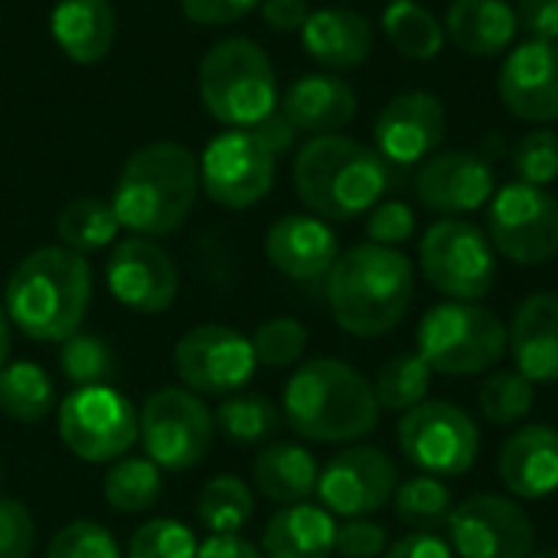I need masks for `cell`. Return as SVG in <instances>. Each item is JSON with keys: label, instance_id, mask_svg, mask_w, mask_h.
Wrapping results in <instances>:
<instances>
[{"label": "cell", "instance_id": "obj_1", "mask_svg": "<svg viewBox=\"0 0 558 558\" xmlns=\"http://www.w3.org/2000/svg\"><path fill=\"white\" fill-rule=\"evenodd\" d=\"M373 383L350 363L317 356L294 369L281 392V418L314 445H356L379 425Z\"/></svg>", "mask_w": 558, "mask_h": 558}, {"label": "cell", "instance_id": "obj_2", "mask_svg": "<svg viewBox=\"0 0 558 558\" xmlns=\"http://www.w3.org/2000/svg\"><path fill=\"white\" fill-rule=\"evenodd\" d=\"M92 304V268L65 245L29 252L7 278L3 307L10 327L36 343H62L78 333Z\"/></svg>", "mask_w": 558, "mask_h": 558}, {"label": "cell", "instance_id": "obj_3", "mask_svg": "<svg viewBox=\"0 0 558 558\" xmlns=\"http://www.w3.org/2000/svg\"><path fill=\"white\" fill-rule=\"evenodd\" d=\"M415 298V268L399 248L376 242L340 252L327 275V304L337 327L350 337L376 340L392 333Z\"/></svg>", "mask_w": 558, "mask_h": 558}, {"label": "cell", "instance_id": "obj_4", "mask_svg": "<svg viewBox=\"0 0 558 558\" xmlns=\"http://www.w3.org/2000/svg\"><path fill=\"white\" fill-rule=\"evenodd\" d=\"M199 193V160L173 141L134 150L114 183L111 209L131 235L160 239L177 232Z\"/></svg>", "mask_w": 558, "mask_h": 558}, {"label": "cell", "instance_id": "obj_5", "mask_svg": "<svg viewBox=\"0 0 558 558\" xmlns=\"http://www.w3.org/2000/svg\"><path fill=\"white\" fill-rule=\"evenodd\" d=\"M392 186V163L363 141L324 134L294 157L298 199L320 219L350 222L369 213Z\"/></svg>", "mask_w": 558, "mask_h": 558}, {"label": "cell", "instance_id": "obj_6", "mask_svg": "<svg viewBox=\"0 0 558 558\" xmlns=\"http://www.w3.org/2000/svg\"><path fill=\"white\" fill-rule=\"evenodd\" d=\"M199 98L226 128H255L281 101L268 52L245 36L216 43L199 62Z\"/></svg>", "mask_w": 558, "mask_h": 558}, {"label": "cell", "instance_id": "obj_7", "mask_svg": "<svg viewBox=\"0 0 558 558\" xmlns=\"http://www.w3.org/2000/svg\"><path fill=\"white\" fill-rule=\"evenodd\" d=\"M415 347L432 373L477 376L510 353V330L477 301H445L422 317Z\"/></svg>", "mask_w": 558, "mask_h": 558}, {"label": "cell", "instance_id": "obj_8", "mask_svg": "<svg viewBox=\"0 0 558 558\" xmlns=\"http://www.w3.org/2000/svg\"><path fill=\"white\" fill-rule=\"evenodd\" d=\"M137 438L160 471L183 474L206 461L216 441V418L196 392L167 386L144 399L137 412Z\"/></svg>", "mask_w": 558, "mask_h": 558}, {"label": "cell", "instance_id": "obj_9", "mask_svg": "<svg viewBox=\"0 0 558 558\" xmlns=\"http://www.w3.org/2000/svg\"><path fill=\"white\" fill-rule=\"evenodd\" d=\"M418 268L438 294L451 301H481L497 278V252L481 226L445 216L422 235Z\"/></svg>", "mask_w": 558, "mask_h": 558}, {"label": "cell", "instance_id": "obj_10", "mask_svg": "<svg viewBox=\"0 0 558 558\" xmlns=\"http://www.w3.org/2000/svg\"><path fill=\"white\" fill-rule=\"evenodd\" d=\"M56 425L62 445L85 464H114L137 441V409L111 383L72 389L56 409Z\"/></svg>", "mask_w": 558, "mask_h": 558}, {"label": "cell", "instance_id": "obj_11", "mask_svg": "<svg viewBox=\"0 0 558 558\" xmlns=\"http://www.w3.org/2000/svg\"><path fill=\"white\" fill-rule=\"evenodd\" d=\"M399 451L418 474H432L441 481L461 477L474 468L481 454V428L477 422L454 402L425 399L409 409L396 428Z\"/></svg>", "mask_w": 558, "mask_h": 558}, {"label": "cell", "instance_id": "obj_12", "mask_svg": "<svg viewBox=\"0 0 558 558\" xmlns=\"http://www.w3.org/2000/svg\"><path fill=\"white\" fill-rule=\"evenodd\" d=\"M487 239L517 265H546L558 255V199L546 186L507 183L487 203Z\"/></svg>", "mask_w": 558, "mask_h": 558}, {"label": "cell", "instance_id": "obj_13", "mask_svg": "<svg viewBox=\"0 0 558 558\" xmlns=\"http://www.w3.org/2000/svg\"><path fill=\"white\" fill-rule=\"evenodd\" d=\"M258 369L252 340L226 324H196L173 347V373L183 389L213 399L242 392Z\"/></svg>", "mask_w": 558, "mask_h": 558}, {"label": "cell", "instance_id": "obj_14", "mask_svg": "<svg viewBox=\"0 0 558 558\" xmlns=\"http://www.w3.org/2000/svg\"><path fill=\"white\" fill-rule=\"evenodd\" d=\"M275 170L278 157L248 128H232L206 144L199 186L222 209H248L271 193Z\"/></svg>", "mask_w": 558, "mask_h": 558}, {"label": "cell", "instance_id": "obj_15", "mask_svg": "<svg viewBox=\"0 0 558 558\" xmlns=\"http://www.w3.org/2000/svg\"><path fill=\"white\" fill-rule=\"evenodd\" d=\"M445 530L458 558H530L536 553V526L513 497L471 494L451 510Z\"/></svg>", "mask_w": 558, "mask_h": 558}, {"label": "cell", "instance_id": "obj_16", "mask_svg": "<svg viewBox=\"0 0 558 558\" xmlns=\"http://www.w3.org/2000/svg\"><path fill=\"white\" fill-rule=\"evenodd\" d=\"M399 487L396 461L373 445H353L327 461L317 477V500L327 513L343 520H360L379 513L392 504Z\"/></svg>", "mask_w": 558, "mask_h": 558}, {"label": "cell", "instance_id": "obj_17", "mask_svg": "<svg viewBox=\"0 0 558 558\" xmlns=\"http://www.w3.org/2000/svg\"><path fill=\"white\" fill-rule=\"evenodd\" d=\"M105 281L111 298L134 314H163L180 294L173 258L154 239L141 235H131L111 248Z\"/></svg>", "mask_w": 558, "mask_h": 558}, {"label": "cell", "instance_id": "obj_18", "mask_svg": "<svg viewBox=\"0 0 558 558\" xmlns=\"http://www.w3.org/2000/svg\"><path fill=\"white\" fill-rule=\"evenodd\" d=\"M448 134V111L435 92H402L376 118V150L399 170L425 163Z\"/></svg>", "mask_w": 558, "mask_h": 558}, {"label": "cell", "instance_id": "obj_19", "mask_svg": "<svg viewBox=\"0 0 558 558\" xmlns=\"http://www.w3.org/2000/svg\"><path fill=\"white\" fill-rule=\"evenodd\" d=\"M497 193L494 163L481 150H438L415 173V196L438 216H468Z\"/></svg>", "mask_w": 558, "mask_h": 558}, {"label": "cell", "instance_id": "obj_20", "mask_svg": "<svg viewBox=\"0 0 558 558\" xmlns=\"http://www.w3.org/2000/svg\"><path fill=\"white\" fill-rule=\"evenodd\" d=\"M504 108L530 124L558 121V39H526L500 65Z\"/></svg>", "mask_w": 558, "mask_h": 558}, {"label": "cell", "instance_id": "obj_21", "mask_svg": "<svg viewBox=\"0 0 558 558\" xmlns=\"http://www.w3.org/2000/svg\"><path fill=\"white\" fill-rule=\"evenodd\" d=\"M265 255L271 268L281 271L284 278L311 284L330 275V268L340 258V242L327 219L314 213H291L268 229Z\"/></svg>", "mask_w": 558, "mask_h": 558}, {"label": "cell", "instance_id": "obj_22", "mask_svg": "<svg viewBox=\"0 0 558 558\" xmlns=\"http://www.w3.org/2000/svg\"><path fill=\"white\" fill-rule=\"evenodd\" d=\"M500 484L513 500H546L558 490V432L553 425L517 428L497 458Z\"/></svg>", "mask_w": 558, "mask_h": 558}, {"label": "cell", "instance_id": "obj_23", "mask_svg": "<svg viewBox=\"0 0 558 558\" xmlns=\"http://www.w3.org/2000/svg\"><path fill=\"white\" fill-rule=\"evenodd\" d=\"M278 111L291 121L298 134H340L356 118V92L347 78L333 72H311L288 85Z\"/></svg>", "mask_w": 558, "mask_h": 558}, {"label": "cell", "instance_id": "obj_24", "mask_svg": "<svg viewBox=\"0 0 558 558\" xmlns=\"http://www.w3.org/2000/svg\"><path fill=\"white\" fill-rule=\"evenodd\" d=\"M510 356L533 386L558 383V294L536 291L530 294L510 324Z\"/></svg>", "mask_w": 558, "mask_h": 558}, {"label": "cell", "instance_id": "obj_25", "mask_svg": "<svg viewBox=\"0 0 558 558\" xmlns=\"http://www.w3.org/2000/svg\"><path fill=\"white\" fill-rule=\"evenodd\" d=\"M373 39H376L373 23L360 10H350V7L311 10L301 29V43L307 56L330 72L363 65L373 52Z\"/></svg>", "mask_w": 558, "mask_h": 558}, {"label": "cell", "instance_id": "obj_26", "mask_svg": "<svg viewBox=\"0 0 558 558\" xmlns=\"http://www.w3.org/2000/svg\"><path fill=\"white\" fill-rule=\"evenodd\" d=\"M517 33V10L507 0H451L445 13L448 43L474 59L504 56Z\"/></svg>", "mask_w": 558, "mask_h": 558}, {"label": "cell", "instance_id": "obj_27", "mask_svg": "<svg viewBox=\"0 0 558 558\" xmlns=\"http://www.w3.org/2000/svg\"><path fill=\"white\" fill-rule=\"evenodd\" d=\"M49 33L72 62H101L118 33L114 7L108 0H59L49 13Z\"/></svg>", "mask_w": 558, "mask_h": 558}, {"label": "cell", "instance_id": "obj_28", "mask_svg": "<svg viewBox=\"0 0 558 558\" xmlns=\"http://www.w3.org/2000/svg\"><path fill=\"white\" fill-rule=\"evenodd\" d=\"M265 558H330L337 553V517L314 504L281 507L262 533Z\"/></svg>", "mask_w": 558, "mask_h": 558}, {"label": "cell", "instance_id": "obj_29", "mask_svg": "<svg viewBox=\"0 0 558 558\" xmlns=\"http://www.w3.org/2000/svg\"><path fill=\"white\" fill-rule=\"evenodd\" d=\"M317 477H320L317 458L294 441L265 445L252 461L255 490L278 507L307 504L317 494Z\"/></svg>", "mask_w": 558, "mask_h": 558}, {"label": "cell", "instance_id": "obj_30", "mask_svg": "<svg viewBox=\"0 0 558 558\" xmlns=\"http://www.w3.org/2000/svg\"><path fill=\"white\" fill-rule=\"evenodd\" d=\"M56 409V386L39 363L20 360L0 369V412L20 425H39Z\"/></svg>", "mask_w": 558, "mask_h": 558}, {"label": "cell", "instance_id": "obj_31", "mask_svg": "<svg viewBox=\"0 0 558 558\" xmlns=\"http://www.w3.org/2000/svg\"><path fill=\"white\" fill-rule=\"evenodd\" d=\"M383 33L396 52H402L405 59H418V62L435 59L448 43L445 23L415 0H392L383 10Z\"/></svg>", "mask_w": 558, "mask_h": 558}, {"label": "cell", "instance_id": "obj_32", "mask_svg": "<svg viewBox=\"0 0 558 558\" xmlns=\"http://www.w3.org/2000/svg\"><path fill=\"white\" fill-rule=\"evenodd\" d=\"M101 494L114 513H147L163 497L160 468L147 454H124L108 468Z\"/></svg>", "mask_w": 558, "mask_h": 558}, {"label": "cell", "instance_id": "obj_33", "mask_svg": "<svg viewBox=\"0 0 558 558\" xmlns=\"http://www.w3.org/2000/svg\"><path fill=\"white\" fill-rule=\"evenodd\" d=\"M56 232L65 248H72L78 255H92L118 239L121 222L111 209V199L105 203L98 196H78L62 206V213L56 219Z\"/></svg>", "mask_w": 558, "mask_h": 558}, {"label": "cell", "instance_id": "obj_34", "mask_svg": "<svg viewBox=\"0 0 558 558\" xmlns=\"http://www.w3.org/2000/svg\"><path fill=\"white\" fill-rule=\"evenodd\" d=\"M216 418V432L242 448H255L265 445L278 435L281 428V412L268 396H248V392H235L226 396L219 402V409L213 412Z\"/></svg>", "mask_w": 558, "mask_h": 558}, {"label": "cell", "instance_id": "obj_35", "mask_svg": "<svg viewBox=\"0 0 558 558\" xmlns=\"http://www.w3.org/2000/svg\"><path fill=\"white\" fill-rule=\"evenodd\" d=\"M392 510L399 523H405L412 533H441L454 510V497L441 477L415 474L409 481H399L392 494Z\"/></svg>", "mask_w": 558, "mask_h": 558}, {"label": "cell", "instance_id": "obj_36", "mask_svg": "<svg viewBox=\"0 0 558 558\" xmlns=\"http://www.w3.org/2000/svg\"><path fill=\"white\" fill-rule=\"evenodd\" d=\"M196 517L213 536H239L255 517V494L245 481L219 474L199 490Z\"/></svg>", "mask_w": 558, "mask_h": 558}, {"label": "cell", "instance_id": "obj_37", "mask_svg": "<svg viewBox=\"0 0 558 558\" xmlns=\"http://www.w3.org/2000/svg\"><path fill=\"white\" fill-rule=\"evenodd\" d=\"M432 366L418 353H399L389 363H383L373 392L383 412H399L405 415L409 409L422 405L432 389Z\"/></svg>", "mask_w": 558, "mask_h": 558}, {"label": "cell", "instance_id": "obj_38", "mask_svg": "<svg viewBox=\"0 0 558 558\" xmlns=\"http://www.w3.org/2000/svg\"><path fill=\"white\" fill-rule=\"evenodd\" d=\"M533 402H536V386L520 369H494L477 392V409L484 422L497 428L520 425L533 412Z\"/></svg>", "mask_w": 558, "mask_h": 558}, {"label": "cell", "instance_id": "obj_39", "mask_svg": "<svg viewBox=\"0 0 558 558\" xmlns=\"http://www.w3.org/2000/svg\"><path fill=\"white\" fill-rule=\"evenodd\" d=\"M59 369L62 376L82 389V386H108L114 376V353L111 347L95 333H72L59 343Z\"/></svg>", "mask_w": 558, "mask_h": 558}, {"label": "cell", "instance_id": "obj_40", "mask_svg": "<svg viewBox=\"0 0 558 558\" xmlns=\"http://www.w3.org/2000/svg\"><path fill=\"white\" fill-rule=\"evenodd\" d=\"M510 167L520 183L530 186H549L558 180V134L553 128H533L526 131L510 150Z\"/></svg>", "mask_w": 558, "mask_h": 558}, {"label": "cell", "instance_id": "obj_41", "mask_svg": "<svg viewBox=\"0 0 558 558\" xmlns=\"http://www.w3.org/2000/svg\"><path fill=\"white\" fill-rule=\"evenodd\" d=\"M248 340H252L258 366L288 369L307 350V327L294 317H271V320L258 324V330Z\"/></svg>", "mask_w": 558, "mask_h": 558}, {"label": "cell", "instance_id": "obj_42", "mask_svg": "<svg viewBox=\"0 0 558 558\" xmlns=\"http://www.w3.org/2000/svg\"><path fill=\"white\" fill-rule=\"evenodd\" d=\"M196 549L199 543L190 526L170 517H157L131 533L124 558H196Z\"/></svg>", "mask_w": 558, "mask_h": 558}, {"label": "cell", "instance_id": "obj_43", "mask_svg": "<svg viewBox=\"0 0 558 558\" xmlns=\"http://www.w3.org/2000/svg\"><path fill=\"white\" fill-rule=\"evenodd\" d=\"M46 558H124V553L101 523L72 520L52 536Z\"/></svg>", "mask_w": 558, "mask_h": 558}, {"label": "cell", "instance_id": "obj_44", "mask_svg": "<svg viewBox=\"0 0 558 558\" xmlns=\"http://www.w3.org/2000/svg\"><path fill=\"white\" fill-rule=\"evenodd\" d=\"M412 232H415V213L402 199H386V203H376L369 209V219H366L369 242L396 248V245L409 242Z\"/></svg>", "mask_w": 558, "mask_h": 558}, {"label": "cell", "instance_id": "obj_45", "mask_svg": "<svg viewBox=\"0 0 558 558\" xmlns=\"http://www.w3.org/2000/svg\"><path fill=\"white\" fill-rule=\"evenodd\" d=\"M33 546L36 523L29 510L13 497H0V558H29Z\"/></svg>", "mask_w": 558, "mask_h": 558}, {"label": "cell", "instance_id": "obj_46", "mask_svg": "<svg viewBox=\"0 0 558 558\" xmlns=\"http://www.w3.org/2000/svg\"><path fill=\"white\" fill-rule=\"evenodd\" d=\"M389 549V536L383 523H373L369 517L347 520L337 526V556L343 558H383Z\"/></svg>", "mask_w": 558, "mask_h": 558}, {"label": "cell", "instance_id": "obj_47", "mask_svg": "<svg viewBox=\"0 0 558 558\" xmlns=\"http://www.w3.org/2000/svg\"><path fill=\"white\" fill-rule=\"evenodd\" d=\"M262 0H180L183 13L199 26H226L248 16Z\"/></svg>", "mask_w": 558, "mask_h": 558}, {"label": "cell", "instance_id": "obj_48", "mask_svg": "<svg viewBox=\"0 0 558 558\" xmlns=\"http://www.w3.org/2000/svg\"><path fill=\"white\" fill-rule=\"evenodd\" d=\"M513 10L526 39H558V0H517Z\"/></svg>", "mask_w": 558, "mask_h": 558}, {"label": "cell", "instance_id": "obj_49", "mask_svg": "<svg viewBox=\"0 0 558 558\" xmlns=\"http://www.w3.org/2000/svg\"><path fill=\"white\" fill-rule=\"evenodd\" d=\"M383 558H454V549L438 533H405L383 553Z\"/></svg>", "mask_w": 558, "mask_h": 558}, {"label": "cell", "instance_id": "obj_50", "mask_svg": "<svg viewBox=\"0 0 558 558\" xmlns=\"http://www.w3.org/2000/svg\"><path fill=\"white\" fill-rule=\"evenodd\" d=\"M262 16L278 33H301L311 16V7L307 0H262Z\"/></svg>", "mask_w": 558, "mask_h": 558}, {"label": "cell", "instance_id": "obj_51", "mask_svg": "<svg viewBox=\"0 0 558 558\" xmlns=\"http://www.w3.org/2000/svg\"><path fill=\"white\" fill-rule=\"evenodd\" d=\"M275 157L278 154H284V150H291V144H294V137H298V131L291 128V121L281 114V111H271L268 118H262L255 128H248Z\"/></svg>", "mask_w": 558, "mask_h": 558}, {"label": "cell", "instance_id": "obj_52", "mask_svg": "<svg viewBox=\"0 0 558 558\" xmlns=\"http://www.w3.org/2000/svg\"><path fill=\"white\" fill-rule=\"evenodd\" d=\"M196 558H265V553L242 536H209L199 543Z\"/></svg>", "mask_w": 558, "mask_h": 558}, {"label": "cell", "instance_id": "obj_53", "mask_svg": "<svg viewBox=\"0 0 558 558\" xmlns=\"http://www.w3.org/2000/svg\"><path fill=\"white\" fill-rule=\"evenodd\" d=\"M7 356H10V317H7L3 294H0V369L7 366Z\"/></svg>", "mask_w": 558, "mask_h": 558}, {"label": "cell", "instance_id": "obj_54", "mask_svg": "<svg viewBox=\"0 0 558 558\" xmlns=\"http://www.w3.org/2000/svg\"><path fill=\"white\" fill-rule=\"evenodd\" d=\"M530 558H558V549H536Z\"/></svg>", "mask_w": 558, "mask_h": 558}, {"label": "cell", "instance_id": "obj_55", "mask_svg": "<svg viewBox=\"0 0 558 558\" xmlns=\"http://www.w3.org/2000/svg\"><path fill=\"white\" fill-rule=\"evenodd\" d=\"M3 477H7V471H3V461H0V490H3Z\"/></svg>", "mask_w": 558, "mask_h": 558}, {"label": "cell", "instance_id": "obj_56", "mask_svg": "<svg viewBox=\"0 0 558 558\" xmlns=\"http://www.w3.org/2000/svg\"><path fill=\"white\" fill-rule=\"evenodd\" d=\"M389 3H392V0H389Z\"/></svg>", "mask_w": 558, "mask_h": 558}]
</instances>
